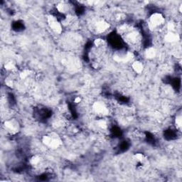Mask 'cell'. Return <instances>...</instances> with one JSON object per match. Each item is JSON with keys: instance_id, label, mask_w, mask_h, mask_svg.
I'll list each match as a JSON object with an SVG mask.
<instances>
[{"instance_id": "3957f363", "label": "cell", "mask_w": 182, "mask_h": 182, "mask_svg": "<svg viewBox=\"0 0 182 182\" xmlns=\"http://www.w3.org/2000/svg\"><path fill=\"white\" fill-rule=\"evenodd\" d=\"M132 68L137 73H141L143 70V65L140 61H136L132 64Z\"/></svg>"}, {"instance_id": "277c9868", "label": "cell", "mask_w": 182, "mask_h": 182, "mask_svg": "<svg viewBox=\"0 0 182 182\" xmlns=\"http://www.w3.org/2000/svg\"><path fill=\"white\" fill-rule=\"evenodd\" d=\"M14 68H15V66H14V64L11 62L7 63L5 65V69H6V70L14 71Z\"/></svg>"}, {"instance_id": "7a4b0ae2", "label": "cell", "mask_w": 182, "mask_h": 182, "mask_svg": "<svg viewBox=\"0 0 182 182\" xmlns=\"http://www.w3.org/2000/svg\"><path fill=\"white\" fill-rule=\"evenodd\" d=\"M5 128L7 129L8 132L14 133L16 131V129L17 128V124L11 119V120L5 122Z\"/></svg>"}, {"instance_id": "6da1fadb", "label": "cell", "mask_w": 182, "mask_h": 182, "mask_svg": "<svg viewBox=\"0 0 182 182\" xmlns=\"http://www.w3.org/2000/svg\"><path fill=\"white\" fill-rule=\"evenodd\" d=\"M164 23V19L162 16V14H158V13H154L150 17V27L153 29H157V28L163 25Z\"/></svg>"}]
</instances>
